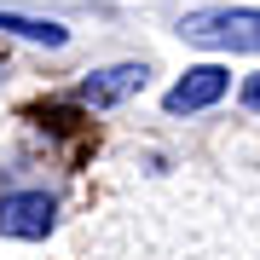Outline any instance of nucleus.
<instances>
[{
	"label": "nucleus",
	"mask_w": 260,
	"mask_h": 260,
	"mask_svg": "<svg viewBox=\"0 0 260 260\" xmlns=\"http://www.w3.org/2000/svg\"><path fill=\"white\" fill-rule=\"evenodd\" d=\"M145 87V64H110V70H93L81 87H75V99L81 104H93V110H110V104L121 99H133Z\"/></svg>",
	"instance_id": "20e7f679"
},
{
	"label": "nucleus",
	"mask_w": 260,
	"mask_h": 260,
	"mask_svg": "<svg viewBox=\"0 0 260 260\" xmlns=\"http://www.w3.org/2000/svg\"><path fill=\"white\" fill-rule=\"evenodd\" d=\"M0 35H18V41H35V47H64L70 29L52 23V18H23V12H0Z\"/></svg>",
	"instance_id": "39448f33"
},
{
	"label": "nucleus",
	"mask_w": 260,
	"mask_h": 260,
	"mask_svg": "<svg viewBox=\"0 0 260 260\" xmlns=\"http://www.w3.org/2000/svg\"><path fill=\"white\" fill-rule=\"evenodd\" d=\"M191 47L208 52H260V6H225V12H197L179 23Z\"/></svg>",
	"instance_id": "f257e3e1"
},
{
	"label": "nucleus",
	"mask_w": 260,
	"mask_h": 260,
	"mask_svg": "<svg viewBox=\"0 0 260 260\" xmlns=\"http://www.w3.org/2000/svg\"><path fill=\"white\" fill-rule=\"evenodd\" d=\"M225 87H232V70H220V64H197L185 70L174 87H168V110L174 116H191V110H208V104H220L225 99Z\"/></svg>",
	"instance_id": "7ed1b4c3"
},
{
	"label": "nucleus",
	"mask_w": 260,
	"mask_h": 260,
	"mask_svg": "<svg viewBox=\"0 0 260 260\" xmlns=\"http://www.w3.org/2000/svg\"><path fill=\"white\" fill-rule=\"evenodd\" d=\"M52 197L47 191H12L0 197V237H18V243H41L52 232Z\"/></svg>",
	"instance_id": "f03ea898"
},
{
	"label": "nucleus",
	"mask_w": 260,
	"mask_h": 260,
	"mask_svg": "<svg viewBox=\"0 0 260 260\" xmlns=\"http://www.w3.org/2000/svg\"><path fill=\"white\" fill-rule=\"evenodd\" d=\"M243 104H249V110H254V116H260V70H254V75H249V81H243Z\"/></svg>",
	"instance_id": "423d86ee"
}]
</instances>
